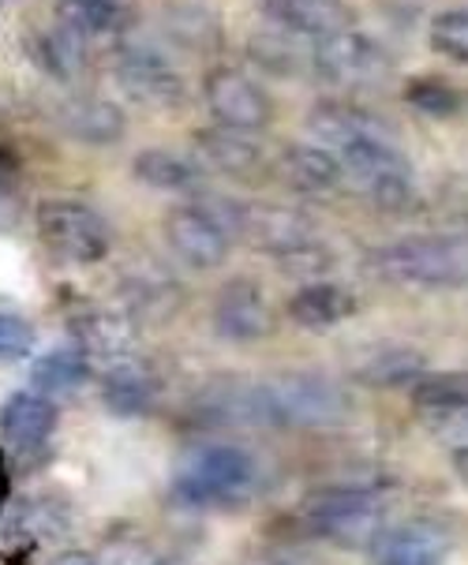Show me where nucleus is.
Here are the masks:
<instances>
[{
	"instance_id": "f257e3e1",
	"label": "nucleus",
	"mask_w": 468,
	"mask_h": 565,
	"mask_svg": "<svg viewBox=\"0 0 468 565\" xmlns=\"http://www.w3.org/2000/svg\"><path fill=\"white\" fill-rule=\"evenodd\" d=\"M333 158H338L341 177H345L371 206L405 210L413 203V191H416L413 166H408V158L401 154L394 147V139H390L375 120L341 142V147L333 150Z\"/></svg>"
},
{
	"instance_id": "f03ea898",
	"label": "nucleus",
	"mask_w": 468,
	"mask_h": 565,
	"mask_svg": "<svg viewBox=\"0 0 468 565\" xmlns=\"http://www.w3.org/2000/svg\"><path fill=\"white\" fill-rule=\"evenodd\" d=\"M259 468L244 449L210 446L180 461L173 476V498L188 510H241L255 498Z\"/></svg>"
},
{
	"instance_id": "7ed1b4c3",
	"label": "nucleus",
	"mask_w": 468,
	"mask_h": 565,
	"mask_svg": "<svg viewBox=\"0 0 468 565\" xmlns=\"http://www.w3.org/2000/svg\"><path fill=\"white\" fill-rule=\"evenodd\" d=\"M252 419L285 427H333L345 419L349 397L327 375H278L252 386Z\"/></svg>"
},
{
	"instance_id": "20e7f679",
	"label": "nucleus",
	"mask_w": 468,
	"mask_h": 565,
	"mask_svg": "<svg viewBox=\"0 0 468 565\" xmlns=\"http://www.w3.org/2000/svg\"><path fill=\"white\" fill-rule=\"evenodd\" d=\"M368 266L386 281L419 285V289H457L465 281V236H408L379 247Z\"/></svg>"
},
{
	"instance_id": "39448f33",
	"label": "nucleus",
	"mask_w": 468,
	"mask_h": 565,
	"mask_svg": "<svg viewBox=\"0 0 468 565\" xmlns=\"http://www.w3.org/2000/svg\"><path fill=\"white\" fill-rule=\"evenodd\" d=\"M38 236L53 255L79 266L102 263L113 247V233L105 225V217L87 203H75V199L42 203V210H38Z\"/></svg>"
},
{
	"instance_id": "423d86ee",
	"label": "nucleus",
	"mask_w": 468,
	"mask_h": 565,
	"mask_svg": "<svg viewBox=\"0 0 468 565\" xmlns=\"http://www.w3.org/2000/svg\"><path fill=\"white\" fill-rule=\"evenodd\" d=\"M304 516L319 535L338 547H371L382 535V505L371 491L360 487H333L304 502Z\"/></svg>"
},
{
	"instance_id": "0eeeda50",
	"label": "nucleus",
	"mask_w": 468,
	"mask_h": 565,
	"mask_svg": "<svg viewBox=\"0 0 468 565\" xmlns=\"http://www.w3.org/2000/svg\"><path fill=\"white\" fill-rule=\"evenodd\" d=\"M308 64L333 86H371L390 75V56L379 42L368 34L352 31V26H338V31L315 38Z\"/></svg>"
},
{
	"instance_id": "6e6552de",
	"label": "nucleus",
	"mask_w": 468,
	"mask_h": 565,
	"mask_svg": "<svg viewBox=\"0 0 468 565\" xmlns=\"http://www.w3.org/2000/svg\"><path fill=\"white\" fill-rule=\"evenodd\" d=\"M166 241L191 270H217L233 252V233L210 203L177 206L166 217Z\"/></svg>"
},
{
	"instance_id": "1a4fd4ad",
	"label": "nucleus",
	"mask_w": 468,
	"mask_h": 565,
	"mask_svg": "<svg viewBox=\"0 0 468 565\" xmlns=\"http://www.w3.org/2000/svg\"><path fill=\"white\" fill-rule=\"evenodd\" d=\"M117 83L139 105L173 109L184 102V75L158 45L150 42H124L117 50Z\"/></svg>"
},
{
	"instance_id": "9d476101",
	"label": "nucleus",
	"mask_w": 468,
	"mask_h": 565,
	"mask_svg": "<svg viewBox=\"0 0 468 565\" xmlns=\"http://www.w3.org/2000/svg\"><path fill=\"white\" fill-rule=\"evenodd\" d=\"M206 105L222 128L236 131H259L274 117V102L252 75L236 68H214L203 83Z\"/></svg>"
},
{
	"instance_id": "9b49d317",
	"label": "nucleus",
	"mask_w": 468,
	"mask_h": 565,
	"mask_svg": "<svg viewBox=\"0 0 468 565\" xmlns=\"http://www.w3.org/2000/svg\"><path fill=\"white\" fill-rule=\"evenodd\" d=\"M274 315L270 303L263 300V289L252 281H228L222 292H217L214 303V330L222 333L225 341H259L270 333Z\"/></svg>"
},
{
	"instance_id": "f8f14e48",
	"label": "nucleus",
	"mask_w": 468,
	"mask_h": 565,
	"mask_svg": "<svg viewBox=\"0 0 468 565\" xmlns=\"http://www.w3.org/2000/svg\"><path fill=\"white\" fill-rule=\"evenodd\" d=\"M371 547L379 565H443L450 558L454 540L438 524H405L397 532L379 535Z\"/></svg>"
},
{
	"instance_id": "ddd939ff",
	"label": "nucleus",
	"mask_w": 468,
	"mask_h": 565,
	"mask_svg": "<svg viewBox=\"0 0 468 565\" xmlns=\"http://www.w3.org/2000/svg\"><path fill=\"white\" fill-rule=\"evenodd\" d=\"M72 333H75V349L87 360H102L105 367L131 360V349H136V330H131V322L117 311L79 315V319L72 322Z\"/></svg>"
},
{
	"instance_id": "4468645a",
	"label": "nucleus",
	"mask_w": 468,
	"mask_h": 565,
	"mask_svg": "<svg viewBox=\"0 0 468 565\" xmlns=\"http://www.w3.org/2000/svg\"><path fill=\"white\" fill-rule=\"evenodd\" d=\"M56 430V405L53 397L38 394V390H23L12 394L0 408V435L15 449H38Z\"/></svg>"
},
{
	"instance_id": "2eb2a0df",
	"label": "nucleus",
	"mask_w": 468,
	"mask_h": 565,
	"mask_svg": "<svg viewBox=\"0 0 468 565\" xmlns=\"http://www.w3.org/2000/svg\"><path fill=\"white\" fill-rule=\"evenodd\" d=\"M263 12L278 31L292 38H322L338 26H349L341 0H263Z\"/></svg>"
},
{
	"instance_id": "dca6fc26",
	"label": "nucleus",
	"mask_w": 468,
	"mask_h": 565,
	"mask_svg": "<svg viewBox=\"0 0 468 565\" xmlns=\"http://www.w3.org/2000/svg\"><path fill=\"white\" fill-rule=\"evenodd\" d=\"M199 154L210 169L225 172V177H252L255 169H263V147L252 139V131L222 128V124L199 131Z\"/></svg>"
},
{
	"instance_id": "f3484780",
	"label": "nucleus",
	"mask_w": 468,
	"mask_h": 565,
	"mask_svg": "<svg viewBox=\"0 0 468 565\" xmlns=\"http://www.w3.org/2000/svg\"><path fill=\"white\" fill-rule=\"evenodd\" d=\"M61 124L72 139L91 142V147H109V142L124 139V113L105 98H72L61 109Z\"/></svg>"
},
{
	"instance_id": "a211bd4d",
	"label": "nucleus",
	"mask_w": 468,
	"mask_h": 565,
	"mask_svg": "<svg viewBox=\"0 0 468 565\" xmlns=\"http://www.w3.org/2000/svg\"><path fill=\"white\" fill-rule=\"evenodd\" d=\"M31 53L38 61V68L50 72L53 79L61 83H72L87 72V56H91V42L79 38L72 26L56 23L50 31H38L34 42H31Z\"/></svg>"
},
{
	"instance_id": "6ab92c4d",
	"label": "nucleus",
	"mask_w": 468,
	"mask_h": 565,
	"mask_svg": "<svg viewBox=\"0 0 468 565\" xmlns=\"http://www.w3.org/2000/svg\"><path fill=\"white\" fill-rule=\"evenodd\" d=\"M278 169H281L285 184L296 191H308V195H319V191H330L341 184L338 158H333L330 150H322L319 142H296V147L281 150Z\"/></svg>"
},
{
	"instance_id": "aec40b11",
	"label": "nucleus",
	"mask_w": 468,
	"mask_h": 565,
	"mask_svg": "<svg viewBox=\"0 0 468 565\" xmlns=\"http://www.w3.org/2000/svg\"><path fill=\"white\" fill-rule=\"evenodd\" d=\"M357 311V300L352 292L338 289V285H304L300 292L289 300V319L304 330H330V326L345 322L349 315Z\"/></svg>"
},
{
	"instance_id": "412c9836",
	"label": "nucleus",
	"mask_w": 468,
	"mask_h": 565,
	"mask_svg": "<svg viewBox=\"0 0 468 565\" xmlns=\"http://www.w3.org/2000/svg\"><path fill=\"white\" fill-rule=\"evenodd\" d=\"M102 397H105V405L113 412H120V416H142V412H150V405H155L158 382L147 367H139L136 360H124L109 367Z\"/></svg>"
},
{
	"instance_id": "4be33fe9",
	"label": "nucleus",
	"mask_w": 468,
	"mask_h": 565,
	"mask_svg": "<svg viewBox=\"0 0 468 565\" xmlns=\"http://www.w3.org/2000/svg\"><path fill=\"white\" fill-rule=\"evenodd\" d=\"M61 23L94 42V38H113L128 31L131 8L128 0H61Z\"/></svg>"
},
{
	"instance_id": "5701e85b",
	"label": "nucleus",
	"mask_w": 468,
	"mask_h": 565,
	"mask_svg": "<svg viewBox=\"0 0 468 565\" xmlns=\"http://www.w3.org/2000/svg\"><path fill=\"white\" fill-rule=\"evenodd\" d=\"M87 375H91V360L83 356V352L72 344V349L45 352V356L34 363L31 382H34L38 394L64 397V394H75V390H79L83 382H87Z\"/></svg>"
},
{
	"instance_id": "b1692460",
	"label": "nucleus",
	"mask_w": 468,
	"mask_h": 565,
	"mask_svg": "<svg viewBox=\"0 0 468 565\" xmlns=\"http://www.w3.org/2000/svg\"><path fill=\"white\" fill-rule=\"evenodd\" d=\"M131 172L139 177V184L155 191H195L199 188V169L188 158L173 154V150H142L131 161Z\"/></svg>"
},
{
	"instance_id": "393cba45",
	"label": "nucleus",
	"mask_w": 468,
	"mask_h": 565,
	"mask_svg": "<svg viewBox=\"0 0 468 565\" xmlns=\"http://www.w3.org/2000/svg\"><path fill=\"white\" fill-rule=\"evenodd\" d=\"M413 401L419 412L427 416H450L461 419L465 416V379L461 375H419L413 386Z\"/></svg>"
},
{
	"instance_id": "a878e982",
	"label": "nucleus",
	"mask_w": 468,
	"mask_h": 565,
	"mask_svg": "<svg viewBox=\"0 0 468 565\" xmlns=\"http://www.w3.org/2000/svg\"><path fill=\"white\" fill-rule=\"evenodd\" d=\"M419 375H424V356L413 349H379L360 367V379L375 386H413Z\"/></svg>"
},
{
	"instance_id": "bb28decb",
	"label": "nucleus",
	"mask_w": 468,
	"mask_h": 565,
	"mask_svg": "<svg viewBox=\"0 0 468 565\" xmlns=\"http://www.w3.org/2000/svg\"><path fill=\"white\" fill-rule=\"evenodd\" d=\"M252 56L259 61V68L274 75H296L308 64V53L296 50L292 34L285 31H266L259 38H252Z\"/></svg>"
},
{
	"instance_id": "cd10ccee",
	"label": "nucleus",
	"mask_w": 468,
	"mask_h": 565,
	"mask_svg": "<svg viewBox=\"0 0 468 565\" xmlns=\"http://www.w3.org/2000/svg\"><path fill=\"white\" fill-rule=\"evenodd\" d=\"M432 45L450 61L465 64L468 61V15L465 12H438L432 19Z\"/></svg>"
},
{
	"instance_id": "c85d7f7f",
	"label": "nucleus",
	"mask_w": 468,
	"mask_h": 565,
	"mask_svg": "<svg viewBox=\"0 0 468 565\" xmlns=\"http://www.w3.org/2000/svg\"><path fill=\"white\" fill-rule=\"evenodd\" d=\"M408 102H413L416 109L432 113V117H450V113H457V105H461L457 90L443 79H416L408 86Z\"/></svg>"
},
{
	"instance_id": "c756f323",
	"label": "nucleus",
	"mask_w": 468,
	"mask_h": 565,
	"mask_svg": "<svg viewBox=\"0 0 468 565\" xmlns=\"http://www.w3.org/2000/svg\"><path fill=\"white\" fill-rule=\"evenodd\" d=\"M34 349V330L15 315H0V363L26 360Z\"/></svg>"
},
{
	"instance_id": "7c9ffc66",
	"label": "nucleus",
	"mask_w": 468,
	"mask_h": 565,
	"mask_svg": "<svg viewBox=\"0 0 468 565\" xmlns=\"http://www.w3.org/2000/svg\"><path fill=\"white\" fill-rule=\"evenodd\" d=\"M8 494H12V472H8L4 454H0V505L8 502Z\"/></svg>"
},
{
	"instance_id": "2f4dec72",
	"label": "nucleus",
	"mask_w": 468,
	"mask_h": 565,
	"mask_svg": "<svg viewBox=\"0 0 468 565\" xmlns=\"http://www.w3.org/2000/svg\"><path fill=\"white\" fill-rule=\"evenodd\" d=\"M53 565H98L91 558V554H79V551H72V554H61V558H56Z\"/></svg>"
},
{
	"instance_id": "473e14b6",
	"label": "nucleus",
	"mask_w": 468,
	"mask_h": 565,
	"mask_svg": "<svg viewBox=\"0 0 468 565\" xmlns=\"http://www.w3.org/2000/svg\"><path fill=\"white\" fill-rule=\"evenodd\" d=\"M158 565H191V562H180V558H169V562H158Z\"/></svg>"
},
{
	"instance_id": "72a5a7b5",
	"label": "nucleus",
	"mask_w": 468,
	"mask_h": 565,
	"mask_svg": "<svg viewBox=\"0 0 468 565\" xmlns=\"http://www.w3.org/2000/svg\"><path fill=\"white\" fill-rule=\"evenodd\" d=\"M0 4H4V0H0Z\"/></svg>"
}]
</instances>
